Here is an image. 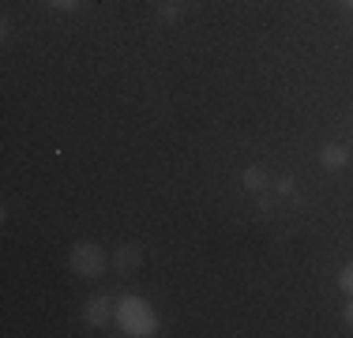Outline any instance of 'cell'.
<instances>
[{
  "label": "cell",
  "mask_w": 353,
  "mask_h": 338,
  "mask_svg": "<svg viewBox=\"0 0 353 338\" xmlns=\"http://www.w3.org/2000/svg\"><path fill=\"white\" fill-rule=\"evenodd\" d=\"M339 290L346 293V297H353V264H346L339 270Z\"/></svg>",
  "instance_id": "ba28073f"
},
{
  "label": "cell",
  "mask_w": 353,
  "mask_h": 338,
  "mask_svg": "<svg viewBox=\"0 0 353 338\" xmlns=\"http://www.w3.org/2000/svg\"><path fill=\"white\" fill-rule=\"evenodd\" d=\"M68 264H72V270H75L79 278H102L113 259H109V252L102 248V244H94V241H79V244H72Z\"/></svg>",
  "instance_id": "7a4b0ae2"
},
{
  "label": "cell",
  "mask_w": 353,
  "mask_h": 338,
  "mask_svg": "<svg viewBox=\"0 0 353 338\" xmlns=\"http://www.w3.org/2000/svg\"><path fill=\"white\" fill-rule=\"evenodd\" d=\"M271 181L274 177L267 173V166H248L245 173H241V184H245L248 192H256V196H263V192L271 188Z\"/></svg>",
  "instance_id": "5b68a950"
},
{
  "label": "cell",
  "mask_w": 353,
  "mask_h": 338,
  "mask_svg": "<svg viewBox=\"0 0 353 338\" xmlns=\"http://www.w3.org/2000/svg\"><path fill=\"white\" fill-rule=\"evenodd\" d=\"M176 4H188V0H176Z\"/></svg>",
  "instance_id": "4fadbf2b"
},
{
  "label": "cell",
  "mask_w": 353,
  "mask_h": 338,
  "mask_svg": "<svg viewBox=\"0 0 353 338\" xmlns=\"http://www.w3.org/2000/svg\"><path fill=\"white\" fill-rule=\"evenodd\" d=\"M342 4H350V8H353V0H342Z\"/></svg>",
  "instance_id": "7c38bea8"
},
{
  "label": "cell",
  "mask_w": 353,
  "mask_h": 338,
  "mask_svg": "<svg viewBox=\"0 0 353 338\" xmlns=\"http://www.w3.org/2000/svg\"><path fill=\"white\" fill-rule=\"evenodd\" d=\"M113 270H121V275H136L143 267V248L139 244H121V248H113Z\"/></svg>",
  "instance_id": "277c9868"
},
{
  "label": "cell",
  "mask_w": 353,
  "mask_h": 338,
  "mask_svg": "<svg viewBox=\"0 0 353 338\" xmlns=\"http://www.w3.org/2000/svg\"><path fill=\"white\" fill-rule=\"evenodd\" d=\"M53 8H61V12H75V8L83 4V0H49Z\"/></svg>",
  "instance_id": "9c48e42d"
},
{
  "label": "cell",
  "mask_w": 353,
  "mask_h": 338,
  "mask_svg": "<svg viewBox=\"0 0 353 338\" xmlns=\"http://www.w3.org/2000/svg\"><path fill=\"white\" fill-rule=\"evenodd\" d=\"M342 319L353 327V297H346V308H342Z\"/></svg>",
  "instance_id": "8fae6325"
},
{
  "label": "cell",
  "mask_w": 353,
  "mask_h": 338,
  "mask_svg": "<svg viewBox=\"0 0 353 338\" xmlns=\"http://www.w3.org/2000/svg\"><path fill=\"white\" fill-rule=\"evenodd\" d=\"M274 192H279L282 199L297 196V181H293V177H274Z\"/></svg>",
  "instance_id": "52a82bcc"
},
{
  "label": "cell",
  "mask_w": 353,
  "mask_h": 338,
  "mask_svg": "<svg viewBox=\"0 0 353 338\" xmlns=\"http://www.w3.org/2000/svg\"><path fill=\"white\" fill-rule=\"evenodd\" d=\"M319 162H323V169H342L350 162V150L342 147V143H331V147L319 150Z\"/></svg>",
  "instance_id": "8992f818"
},
{
  "label": "cell",
  "mask_w": 353,
  "mask_h": 338,
  "mask_svg": "<svg viewBox=\"0 0 353 338\" xmlns=\"http://www.w3.org/2000/svg\"><path fill=\"white\" fill-rule=\"evenodd\" d=\"M83 319H87L90 327H109L117 319V297H109V293L90 297L87 308H83Z\"/></svg>",
  "instance_id": "3957f363"
},
{
  "label": "cell",
  "mask_w": 353,
  "mask_h": 338,
  "mask_svg": "<svg viewBox=\"0 0 353 338\" xmlns=\"http://www.w3.org/2000/svg\"><path fill=\"white\" fill-rule=\"evenodd\" d=\"M176 15H181V4H176V0L173 4H162V19H176Z\"/></svg>",
  "instance_id": "30bf717a"
},
{
  "label": "cell",
  "mask_w": 353,
  "mask_h": 338,
  "mask_svg": "<svg viewBox=\"0 0 353 338\" xmlns=\"http://www.w3.org/2000/svg\"><path fill=\"white\" fill-rule=\"evenodd\" d=\"M117 327L128 338H154L158 335V312L150 308V301L136 297H117Z\"/></svg>",
  "instance_id": "6da1fadb"
}]
</instances>
